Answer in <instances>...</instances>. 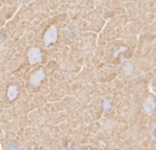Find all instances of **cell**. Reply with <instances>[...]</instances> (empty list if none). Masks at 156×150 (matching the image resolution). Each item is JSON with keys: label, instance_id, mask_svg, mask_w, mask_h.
I'll use <instances>...</instances> for the list:
<instances>
[{"label": "cell", "instance_id": "9", "mask_svg": "<svg viewBox=\"0 0 156 150\" xmlns=\"http://www.w3.org/2000/svg\"><path fill=\"white\" fill-rule=\"evenodd\" d=\"M153 135H154V137H156V128L154 129V131H153Z\"/></svg>", "mask_w": 156, "mask_h": 150}, {"label": "cell", "instance_id": "2", "mask_svg": "<svg viewBox=\"0 0 156 150\" xmlns=\"http://www.w3.org/2000/svg\"><path fill=\"white\" fill-rule=\"evenodd\" d=\"M56 39H57V29L56 26H52L44 35V43L46 46H49L51 43H55Z\"/></svg>", "mask_w": 156, "mask_h": 150}, {"label": "cell", "instance_id": "5", "mask_svg": "<svg viewBox=\"0 0 156 150\" xmlns=\"http://www.w3.org/2000/svg\"><path fill=\"white\" fill-rule=\"evenodd\" d=\"M17 94H18L17 87H15V86H11L10 88H9V91H7V96L10 98V101H14V99L17 97Z\"/></svg>", "mask_w": 156, "mask_h": 150}, {"label": "cell", "instance_id": "10", "mask_svg": "<svg viewBox=\"0 0 156 150\" xmlns=\"http://www.w3.org/2000/svg\"><path fill=\"white\" fill-rule=\"evenodd\" d=\"M0 37H1V35H0Z\"/></svg>", "mask_w": 156, "mask_h": 150}, {"label": "cell", "instance_id": "4", "mask_svg": "<svg viewBox=\"0 0 156 150\" xmlns=\"http://www.w3.org/2000/svg\"><path fill=\"white\" fill-rule=\"evenodd\" d=\"M143 108H145V111H146L147 114H152V112L155 109V103H154V99L153 97H148L143 103Z\"/></svg>", "mask_w": 156, "mask_h": 150}, {"label": "cell", "instance_id": "8", "mask_svg": "<svg viewBox=\"0 0 156 150\" xmlns=\"http://www.w3.org/2000/svg\"><path fill=\"white\" fill-rule=\"evenodd\" d=\"M9 147H10V150H19V149H18V146H17V145H15L14 143H11Z\"/></svg>", "mask_w": 156, "mask_h": 150}, {"label": "cell", "instance_id": "6", "mask_svg": "<svg viewBox=\"0 0 156 150\" xmlns=\"http://www.w3.org/2000/svg\"><path fill=\"white\" fill-rule=\"evenodd\" d=\"M122 68H124V73L127 75H131L133 73V66H132V64L130 61H124Z\"/></svg>", "mask_w": 156, "mask_h": 150}, {"label": "cell", "instance_id": "1", "mask_svg": "<svg viewBox=\"0 0 156 150\" xmlns=\"http://www.w3.org/2000/svg\"><path fill=\"white\" fill-rule=\"evenodd\" d=\"M29 61L31 62V65H36L38 62L41 61V52L38 48H32V49L29 51Z\"/></svg>", "mask_w": 156, "mask_h": 150}, {"label": "cell", "instance_id": "7", "mask_svg": "<svg viewBox=\"0 0 156 150\" xmlns=\"http://www.w3.org/2000/svg\"><path fill=\"white\" fill-rule=\"evenodd\" d=\"M110 108H111L110 101H108V99H106V101H104V110H106V111H107V110H109Z\"/></svg>", "mask_w": 156, "mask_h": 150}, {"label": "cell", "instance_id": "3", "mask_svg": "<svg viewBox=\"0 0 156 150\" xmlns=\"http://www.w3.org/2000/svg\"><path fill=\"white\" fill-rule=\"evenodd\" d=\"M44 72L43 70H39V71L35 72L34 74L31 76V82H32V85L34 86H38L40 84V82L44 78Z\"/></svg>", "mask_w": 156, "mask_h": 150}]
</instances>
